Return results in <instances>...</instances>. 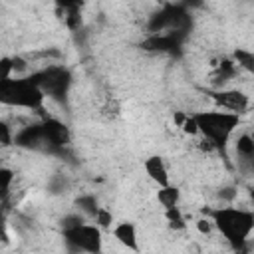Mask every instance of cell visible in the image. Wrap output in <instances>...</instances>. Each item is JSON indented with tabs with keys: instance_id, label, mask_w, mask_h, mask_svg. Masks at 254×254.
<instances>
[{
	"instance_id": "cell-19",
	"label": "cell",
	"mask_w": 254,
	"mask_h": 254,
	"mask_svg": "<svg viewBox=\"0 0 254 254\" xmlns=\"http://www.w3.org/2000/svg\"><path fill=\"white\" fill-rule=\"evenodd\" d=\"M0 137H2V147H10L12 145V137H10V125L6 121L0 123Z\"/></svg>"
},
{
	"instance_id": "cell-16",
	"label": "cell",
	"mask_w": 254,
	"mask_h": 254,
	"mask_svg": "<svg viewBox=\"0 0 254 254\" xmlns=\"http://www.w3.org/2000/svg\"><path fill=\"white\" fill-rule=\"evenodd\" d=\"M0 179H2V196L6 198V196L10 194V189H12V181L16 179V175H14V171H12V169H8V167H2V169H0Z\"/></svg>"
},
{
	"instance_id": "cell-12",
	"label": "cell",
	"mask_w": 254,
	"mask_h": 254,
	"mask_svg": "<svg viewBox=\"0 0 254 254\" xmlns=\"http://www.w3.org/2000/svg\"><path fill=\"white\" fill-rule=\"evenodd\" d=\"M232 62L238 69H244L246 73H254V52L246 48H234L232 50Z\"/></svg>"
},
{
	"instance_id": "cell-18",
	"label": "cell",
	"mask_w": 254,
	"mask_h": 254,
	"mask_svg": "<svg viewBox=\"0 0 254 254\" xmlns=\"http://www.w3.org/2000/svg\"><path fill=\"white\" fill-rule=\"evenodd\" d=\"M194 226H196V230L200 232V234H210L212 232V228H214V224H212V220L208 218V216H202V218H198L196 222H194Z\"/></svg>"
},
{
	"instance_id": "cell-4",
	"label": "cell",
	"mask_w": 254,
	"mask_h": 254,
	"mask_svg": "<svg viewBox=\"0 0 254 254\" xmlns=\"http://www.w3.org/2000/svg\"><path fill=\"white\" fill-rule=\"evenodd\" d=\"M28 77L46 93V97H52V99L65 97L71 83V73L64 65H48L42 71H36Z\"/></svg>"
},
{
	"instance_id": "cell-3",
	"label": "cell",
	"mask_w": 254,
	"mask_h": 254,
	"mask_svg": "<svg viewBox=\"0 0 254 254\" xmlns=\"http://www.w3.org/2000/svg\"><path fill=\"white\" fill-rule=\"evenodd\" d=\"M0 99L10 107L44 111L46 93L30 77H4L0 81Z\"/></svg>"
},
{
	"instance_id": "cell-17",
	"label": "cell",
	"mask_w": 254,
	"mask_h": 254,
	"mask_svg": "<svg viewBox=\"0 0 254 254\" xmlns=\"http://www.w3.org/2000/svg\"><path fill=\"white\" fill-rule=\"evenodd\" d=\"M183 133L185 135H189V137H194V135H198V125H196V121H194V117H192V113L187 117V121L183 123Z\"/></svg>"
},
{
	"instance_id": "cell-14",
	"label": "cell",
	"mask_w": 254,
	"mask_h": 254,
	"mask_svg": "<svg viewBox=\"0 0 254 254\" xmlns=\"http://www.w3.org/2000/svg\"><path fill=\"white\" fill-rule=\"evenodd\" d=\"M165 218H167L171 230H185L187 228V220H185V216H183V212H181L179 206L165 210Z\"/></svg>"
},
{
	"instance_id": "cell-11",
	"label": "cell",
	"mask_w": 254,
	"mask_h": 254,
	"mask_svg": "<svg viewBox=\"0 0 254 254\" xmlns=\"http://www.w3.org/2000/svg\"><path fill=\"white\" fill-rule=\"evenodd\" d=\"M234 151L240 157V161H250L254 159V139L252 133H242L234 139Z\"/></svg>"
},
{
	"instance_id": "cell-1",
	"label": "cell",
	"mask_w": 254,
	"mask_h": 254,
	"mask_svg": "<svg viewBox=\"0 0 254 254\" xmlns=\"http://www.w3.org/2000/svg\"><path fill=\"white\" fill-rule=\"evenodd\" d=\"M204 216L212 220L214 228L222 234L232 250L238 252L246 248L250 234L254 232V210L236 204H222L214 208H204Z\"/></svg>"
},
{
	"instance_id": "cell-7",
	"label": "cell",
	"mask_w": 254,
	"mask_h": 254,
	"mask_svg": "<svg viewBox=\"0 0 254 254\" xmlns=\"http://www.w3.org/2000/svg\"><path fill=\"white\" fill-rule=\"evenodd\" d=\"M42 131H44V139H46L48 151L64 149L69 143V139H71L67 125L64 121L56 119V117H46L42 121Z\"/></svg>"
},
{
	"instance_id": "cell-5",
	"label": "cell",
	"mask_w": 254,
	"mask_h": 254,
	"mask_svg": "<svg viewBox=\"0 0 254 254\" xmlns=\"http://www.w3.org/2000/svg\"><path fill=\"white\" fill-rule=\"evenodd\" d=\"M62 236L69 248L75 252H85V254H101L103 250V236L101 228L97 224L83 222L75 228L62 230Z\"/></svg>"
},
{
	"instance_id": "cell-2",
	"label": "cell",
	"mask_w": 254,
	"mask_h": 254,
	"mask_svg": "<svg viewBox=\"0 0 254 254\" xmlns=\"http://www.w3.org/2000/svg\"><path fill=\"white\" fill-rule=\"evenodd\" d=\"M192 117L198 125V135H202V139H208L218 153L226 151L234 131L240 125V115L228 113L216 107L192 111Z\"/></svg>"
},
{
	"instance_id": "cell-15",
	"label": "cell",
	"mask_w": 254,
	"mask_h": 254,
	"mask_svg": "<svg viewBox=\"0 0 254 254\" xmlns=\"http://www.w3.org/2000/svg\"><path fill=\"white\" fill-rule=\"evenodd\" d=\"M93 220H95V224H97L101 230H105V228H111V224H113V214H111L109 208L101 206V208L97 210V214H95Z\"/></svg>"
},
{
	"instance_id": "cell-8",
	"label": "cell",
	"mask_w": 254,
	"mask_h": 254,
	"mask_svg": "<svg viewBox=\"0 0 254 254\" xmlns=\"http://www.w3.org/2000/svg\"><path fill=\"white\" fill-rule=\"evenodd\" d=\"M143 169L147 173V177L157 185V187H169L171 185V175L169 169L163 161L161 155H151L143 161Z\"/></svg>"
},
{
	"instance_id": "cell-13",
	"label": "cell",
	"mask_w": 254,
	"mask_h": 254,
	"mask_svg": "<svg viewBox=\"0 0 254 254\" xmlns=\"http://www.w3.org/2000/svg\"><path fill=\"white\" fill-rule=\"evenodd\" d=\"M75 204H77V212H81L85 218H95L97 210L101 208V206L97 204V198H95L93 194H81V196L75 200Z\"/></svg>"
},
{
	"instance_id": "cell-6",
	"label": "cell",
	"mask_w": 254,
	"mask_h": 254,
	"mask_svg": "<svg viewBox=\"0 0 254 254\" xmlns=\"http://www.w3.org/2000/svg\"><path fill=\"white\" fill-rule=\"evenodd\" d=\"M206 97L214 103L216 109L242 115L250 107V95L238 87H224V89H206Z\"/></svg>"
},
{
	"instance_id": "cell-10",
	"label": "cell",
	"mask_w": 254,
	"mask_h": 254,
	"mask_svg": "<svg viewBox=\"0 0 254 254\" xmlns=\"http://www.w3.org/2000/svg\"><path fill=\"white\" fill-rule=\"evenodd\" d=\"M157 202H159L165 210L179 206V202H181V189H179V187H173V185H169V187H159V189H157Z\"/></svg>"
},
{
	"instance_id": "cell-9",
	"label": "cell",
	"mask_w": 254,
	"mask_h": 254,
	"mask_svg": "<svg viewBox=\"0 0 254 254\" xmlns=\"http://www.w3.org/2000/svg\"><path fill=\"white\" fill-rule=\"evenodd\" d=\"M113 238L117 244H121L125 250L139 252V236H137V226L131 220H121L119 224L113 226Z\"/></svg>"
},
{
	"instance_id": "cell-20",
	"label": "cell",
	"mask_w": 254,
	"mask_h": 254,
	"mask_svg": "<svg viewBox=\"0 0 254 254\" xmlns=\"http://www.w3.org/2000/svg\"><path fill=\"white\" fill-rule=\"evenodd\" d=\"M252 139H254V133H252Z\"/></svg>"
}]
</instances>
